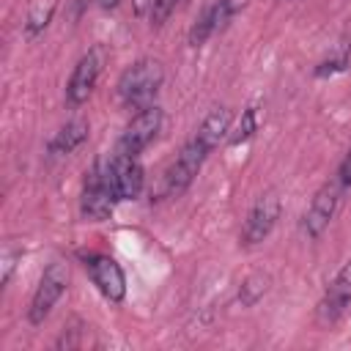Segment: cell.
<instances>
[{
    "label": "cell",
    "mask_w": 351,
    "mask_h": 351,
    "mask_svg": "<svg viewBox=\"0 0 351 351\" xmlns=\"http://www.w3.org/2000/svg\"><path fill=\"white\" fill-rule=\"evenodd\" d=\"M101 69H104V49L101 47L88 49L77 60V66H74V71L69 77V85H66V101L71 107H80L82 101H88V96L93 93V88L99 82Z\"/></svg>",
    "instance_id": "8992f818"
},
{
    "label": "cell",
    "mask_w": 351,
    "mask_h": 351,
    "mask_svg": "<svg viewBox=\"0 0 351 351\" xmlns=\"http://www.w3.org/2000/svg\"><path fill=\"white\" fill-rule=\"evenodd\" d=\"M181 0H151V25L159 27L170 19V14L178 8Z\"/></svg>",
    "instance_id": "ffe728a7"
},
{
    "label": "cell",
    "mask_w": 351,
    "mask_h": 351,
    "mask_svg": "<svg viewBox=\"0 0 351 351\" xmlns=\"http://www.w3.org/2000/svg\"><path fill=\"white\" fill-rule=\"evenodd\" d=\"M115 195L110 189V181H107V162H96L93 170L88 173L85 178V186H82V197H80V211L85 219L90 222H101L112 214L115 208Z\"/></svg>",
    "instance_id": "277c9868"
},
{
    "label": "cell",
    "mask_w": 351,
    "mask_h": 351,
    "mask_svg": "<svg viewBox=\"0 0 351 351\" xmlns=\"http://www.w3.org/2000/svg\"><path fill=\"white\" fill-rule=\"evenodd\" d=\"M255 129H258V110H255V107H247V110L241 112V121H239L236 134L230 137V143H241V140L252 137V134H255Z\"/></svg>",
    "instance_id": "d6986e66"
},
{
    "label": "cell",
    "mask_w": 351,
    "mask_h": 351,
    "mask_svg": "<svg viewBox=\"0 0 351 351\" xmlns=\"http://www.w3.org/2000/svg\"><path fill=\"white\" fill-rule=\"evenodd\" d=\"M52 11H55V5H52V3H49L47 8H44V5H36V8L30 11L27 22H25V33H27V36H38V33H41V30L49 25Z\"/></svg>",
    "instance_id": "e0dca14e"
},
{
    "label": "cell",
    "mask_w": 351,
    "mask_h": 351,
    "mask_svg": "<svg viewBox=\"0 0 351 351\" xmlns=\"http://www.w3.org/2000/svg\"><path fill=\"white\" fill-rule=\"evenodd\" d=\"M230 121H233V112H230L228 107H217V110H211V112L203 118V123H200V129L195 132V137H197L208 151H214V148L228 137Z\"/></svg>",
    "instance_id": "4fadbf2b"
},
{
    "label": "cell",
    "mask_w": 351,
    "mask_h": 351,
    "mask_svg": "<svg viewBox=\"0 0 351 351\" xmlns=\"http://www.w3.org/2000/svg\"><path fill=\"white\" fill-rule=\"evenodd\" d=\"M348 304H351V263H346L329 282V288L318 304V315H321V321L332 324L346 313Z\"/></svg>",
    "instance_id": "8fae6325"
},
{
    "label": "cell",
    "mask_w": 351,
    "mask_h": 351,
    "mask_svg": "<svg viewBox=\"0 0 351 351\" xmlns=\"http://www.w3.org/2000/svg\"><path fill=\"white\" fill-rule=\"evenodd\" d=\"M90 134V126L85 118H71L69 123H63L58 129V134L49 143V156H69L71 151H77Z\"/></svg>",
    "instance_id": "7c38bea8"
},
{
    "label": "cell",
    "mask_w": 351,
    "mask_h": 351,
    "mask_svg": "<svg viewBox=\"0 0 351 351\" xmlns=\"http://www.w3.org/2000/svg\"><path fill=\"white\" fill-rule=\"evenodd\" d=\"M85 269L93 280V285L99 288V293L110 302H121L126 296V277L123 269L118 266L115 258L110 255H88L85 258Z\"/></svg>",
    "instance_id": "30bf717a"
},
{
    "label": "cell",
    "mask_w": 351,
    "mask_h": 351,
    "mask_svg": "<svg viewBox=\"0 0 351 351\" xmlns=\"http://www.w3.org/2000/svg\"><path fill=\"white\" fill-rule=\"evenodd\" d=\"M266 288H269V277H266V274H252V277H247V280L241 282V288H239L241 304H255V302L266 293Z\"/></svg>",
    "instance_id": "9a60e30c"
},
{
    "label": "cell",
    "mask_w": 351,
    "mask_h": 351,
    "mask_svg": "<svg viewBox=\"0 0 351 351\" xmlns=\"http://www.w3.org/2000/svg\"><path fill=\"white\" fill-rule=\"evenodd\" d=\"M337 181H340L343 186H351V148H348V154H346V156H343V162H340Z\"/></svg>",
    "instance_id": "44dd1931"
},
{
    "label": "cell",
    "mask_w": 351,
    "mask_h": 351,
    "mask_svg": "<svg viewBox=\"0 0 351 351\" xmlns=\"http://www.w3.org/2000/svg\"><path fill=\"white\" fill-rule=\"evenodd\" d=\"M277 217H280V197H277V192L269 189L250 208V214L244 219V228H241V244H247V247L261 244L271 233Z\"/></svg>",
    "instance_id": "ba28073f"
},
{
    "label": "cell",
    "mask_w": 351,
    "mask_h": 351,
    "mask_svg": "<svg viewBox=\"0 0 351 351\" xmlns=\"http://www.w3.org/2000/svg\"><path fill=\"white\" fill-rule=\"evenodd\" d=\"M16 255H19V252H5V258H3V277H0V282H3V285L11 280V271H14V261H16Z\"/></svg>",
    "instance_id": "7402d4cb"
},
{
    "label": "cell",
    "mask_w": 351,
    "mask_h": 351,
    "mask_svg": "<svg viewBox=\"0 0 351 351\" xmlns=\"http://www.w3.org/2000/svg\"><path fill=\"white\" fill-rule=\"evenodd\" d=\"M107 181H110V189H112L115 200H134L143 192V184H145L143 165L137 162V156L115 154L107 162Z\"/></svg>",
    "instance_id": "52a82bcc"
},
{
    "label": "cell",
    "mask_w": 351,
    "mask_h": 351,
    "mask_svg": "<svg viewBox=\"0 0 351 351\" xmlns=\"http://www.w3.org/2000/svg\"><path fill=\"white\" fill-rule=\"evenodd\" d=\"M348 66H351V47H340V49L332 52L324 63H318L315 74H318V77H326V74H337V71H343V69H348Z\"/></svg>",
    "instance_id": "2e32d148"
},
{
    "label": "cell",
    "mask_w": 351,
    "mask_h": 351,
    "mask_svg": "<svg viewBox=\"0 0 351 351\" xmlns=\"http://www.w3.org/2000/svg\"><path fill=\"white\" fill-rule=\"evenodd\" d=\"M214 5H217L219 30H225V27H228V22H230L236 14H241V11L250 5V0H214Z\"/></svg>",
    "instance_id": "ac0fdd59"
},
{
    "label": "cell",
    "mask_w": 351,
    "mask_h": 351,
    "mask_svg": "<svg viewBox=\"0 0 351 351\" xmlns=\"http://www.w3.org/2000/svg\"><path fill=\"white\" fill-rule=\"evenodd\" d=\"M162 121H165V112L162 107L156 104H148L143 110H137L132 115V121L126 123L121 140H118V151L115 154H129V156H137L162 129Z\"/></svg>",
    "instance_id": "5b68a950"
},
{
    "label": "cell",
    "mask_w": 351,
    "mask_h": 351,
    "mask_svg": "<svg viewBox=\"0 0 351 351\" xmlns=\"http://www.w3.org/2000/svg\"><path fill=\"white\" fill-rule=\"evenodd\" d=\"M208 154H211V151H208L197 137H192V140L178 151V156L173 159V165L165 170L162 192H165V195H181V192L195 181V176L200 173V167H203V162H206Z\"/></svg>",
    "instance_id": "3957f363"
},
{
    "label": "cell",
    "mask_w": 351,
    "mask_h": 351,
    "mask_svg": "<svg viewBox=\"0 0 351 351\" xmlns=\"http://www.w3.org/2000/svg\"><path fill=\"white\" fill-rule=\"evenodd\" d=\"M66 288H69V269H66L60 261L49 263V266L44 269V274H41L36 291H33V299H30V307H27V321H30L33 326L44 324V318H47V315L52 313V307L60 302V296L66 293Z\"/></svg>",
    "instance_id": "7a4b0ae2"
},
{
    "label": "cell",
    "mask_w": 351,
    "mask_h": 351,
    "mask_svg": "<svg viewBox=\"0 0 351 351\" xmlns=\"http://www.w3.org/2000/svg\"><path fill=\"white\" fill-rule=\"evenodd\" d=\"M165 82V69L159 60L143 58L132 66L123 69V74L118 77V99L123 101V107L129 110H143L148 104H154L159 88Z\"/></svg>",
    "instance_id": "6da1fadb"
},
{
    "label": "cell",
    "mask_w": 351,
    "mask_h": 351,
    "mask_svg": "<svg viewBox=\"0 0 351 351\" xmlns=\"http://www.w3.org/2000/svg\"><path fill=\"white\" fill-rule=\"evenodd\" d=\"M219 30V19H217V5L208 3L200 16L195 19V25L189 27V47H203L214 33Z\"/></svg>",
    "instance_id": "5bb4252c"
},
{
    "label": "cell",
    "mask_w": 351,
    "mask_h": 351,
    "mask_svg": "<svg viewBox=\"0 0 351 351\" xmlns=\"http://www.w3.org/2000/svg\"><path fill=\"white\" fill-rule=\"evenodd\" d=\"M340 197H343V184L340 181H326L313 195L310 208L304 214V230H307V236L318 239L329 228V222H332V217H335V211L340 206Z\"/></svg>",
    "instance_id": "9c48e42d"
},
{
    "label": "cell",
    "mask_w": 351,
    "mask_h": 351,
    "mask_svg": "<svg viewBox=\"0 0 351 351\" xmlns=\"http://www.w3.org/2000/svg\"><path fill=\"white\" fill-rule=\"evenodd\" d=\"M99 5H101V8H115L118 0H99Z\"/></svg>",
    "instance_id": "603a6c76"
}]
</instances>
